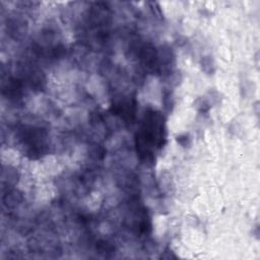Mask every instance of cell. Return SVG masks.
<instances>
[{
  "label": "cell",
  "mask_w": 260,
  "mask_h": 260,
  "mask_svg": "<svg viewBox=\"0 0 260 260\" xmlns=\"http://www.w3.org/2000/svg\"><path fill=\"white\" fill-rule=\"evenodd\" d=\"M165 139L162 116L156 111H147L143 116L141 126L135 137L139 157L143 160L152 159L154 151L164 145Z\"/></svg>",
  "instance_id": "6da1fadb"
}]
</instances>
